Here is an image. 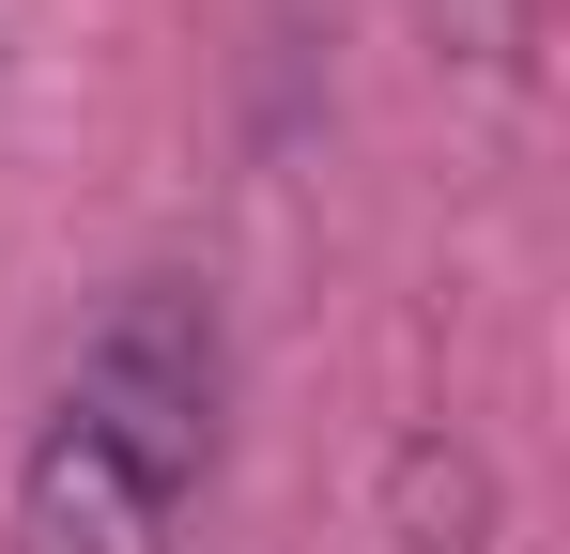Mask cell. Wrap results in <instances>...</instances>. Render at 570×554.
I'll list each match as a JSON object with an SVG mask.
<instances>
[{"instance_id": "6da1fadb", "label": "cell", "mask_w": 570, "mask_h": 554, "mask_svg": "<svg viewBox=\"0 0 570 554\" xmlns=\"http://www.w3.org/2000/svg\"><path fill=\"white\" fill-rule=\"evenodd\" d=\"M216 400H232L216 308L186 277H139L78 339L47 432L16 462V554H170L186 493L216 477Z\"/></svg>"}]
</instances>
